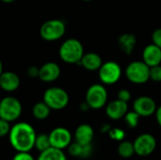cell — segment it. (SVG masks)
<instances>
[{"mask_svg":"<svg viewBox=\"0 0 161 160\" xmlns=\"http://www.w3.org/2000/svg\"><path fill=\"white\" fill-rule=\"evenodd\" d=\"M37 133L34 127L25 122H20L11 126L8 141L17 152H30L35 145Z\"/></svg>","mask_w":161,"mask_h":160,"instance_id":"1","label":"cell"},{"mask_svg":"<svg viewBox=\"0 0 161 160\" xmlns=\"http://www.w3.org/2000/svg\"><path fill=\"white\" fill-rule=\"evenodd\" d=\"M58 55L61 60L65 63L78 64L84 55V48L77 39H67L61 43Z\"/></svg>","mask_w":161,"mask_h":160,"instance_id":"2","label":"cell"},{"mask_svg":"<svg viewBox=\"0 0 161 160\" xmlns=\"http://www.w3.org/2000/svg\"><path fill=\"white\" fill-rule=\"evenodd\" d=\"M42 101L51 109L60 110L69 104V94L59 87H50L44 91Z\"/></svg>","mask_w":161,"mask_h":160,"instance_id":"3","label":"cell"},{"mask_svg":"<svg viewBox=\"0 0 161 160\" xmlns=\"http://www.w3.org/2000/svg\"><path fill=\"white\" fill-rule=\"evenodd\" d=\"M66 31L65 23L59 19H51L44 22L40 28V35L46 41H55L61 39Z\"/></svg>","mask_w":161,"mask_h":160,"instance_id":"4","label":"cell"},{"mask_svg":"<svg viewBox=\"0 0 161 160\" xmlns=\"http://www.w3.org/2000/svg\"><path fill=\"white\" fill-rule=\"evenodd\" d=\"M21 102L13 96H6L0 100V118L9 123L18 120L22 114Z\"/></svg>","mask_w":161,"mask_h":160,"instance_id":"5","label":"cell"},{"mask_svg":"<svg viewBox=\"0 0 161 160\" xmlns=\"http://www.w3.org/2000/svg\"><path fill=\"white\" fill-rule=\"evenodd\" d=\"M125 75L135 84H143L150 79V67L142 61H133L125 69Z\"/></svg>","mask_w":161,"mask_h":160,"instance_id":"6","label":"cell"},{"mask_svg":"<svg viewBox=\"0 0 161 160\" xmlns=\"http://www.w3.org/2000/svg\"><path fill=\"white\" fill-rule=\"evenodd\" d=\"M108 101V91L101 84L92 85L86 92V103L90 108L99 109L103 108Z\"/></svg>","mask_w":161,"mask_h":160,"instance_id":"7","label":"cell"},{"mask_svg":"<svg viewBox=\"0 0 161 160\" xmlns=\"http://www.w3.org/2000/svg\"><path fill=\"white\" fill-rule=\"evenodd\" d=\"M98 71L100 80L104 84L108 85L116 83L122 75V69L120 65L115 61H108L103 63Z\"/></svg>","mask_w":161,"mask_h":160,"instance_id":"8","label":"cell"},{"mask_svg":"<svg viewBox=\"0 0 161 160\" xmlns=\"http://www.w3.org/2000/svg\"><path fill=\"white\" fill-rule=\"evenodd\" d=\"M135 154L140 157L150 156L157 148L156 138L148 133L140 135L133 142Z\"/></svg>","mask_w":161,"mask_h":160,"instance_id":"9","label":"cell"},{"mask_svg":"<svg viewBox=\"0 0 161 160\" xmlns=\"http://www.w3.org/2000/svg\"><path fill=\"white\" fill-rule=\"evenodd\" d=\"M51 147L64 150L72 143V134L65 127L54 128L49 134Z\"/></svg>","mask_w":161,"mask_h":160,"instance_id":"10","label":"cell"},{"mask_svg":"<svg viewBox=\"0 0 161 160\" xmlns=\"http://www.w3.org/2000/svg\"><path fill=\"white\" fill-rule=\"evenodd\" d=\"M133 108L141 117H149L156 113L157 105L153 98L149 96H141L134 101Z\"/></svg>","mask_w":161,"mask_h":160,"instance_id":"11","label":"cell"},{"mask_svg":"<svg viewBox=\"0 0 161 160\" xmlns=\"http://www.w3.org/2000/svg\"><path fill=\"white\" fill-rule=\"evenodd\" d=\"M60 67L58 63L53 61H48L40 67L39 78L42 82H54L60 76Z\"/></svg>","mask_w":161,"mask_h":160,"instance_id":"12","label":"cell"},{"mask_svg":"<svg viewBox=\"0 0 161 160\" xmlns=\"http://www.w3.org/2000/svg\"><path fill=\"white\" fill-rule=\"evenodd\" d=\"M20 77L14 72H3L0 75V88L7 92L15 91L20 87Z\"/></svg>","mask_w":161,"mask_h":160,"instance_id":"13","label":"cell"},{"mask_svg":"<svg viewBox=\"0 0 161 160\" xmlns=\"http://www.w3.org/2000/svg\"><path fill=\"white\" fill-rule=\"evenodd\" d=\"M128 110V106L126 102L121 101L119 99L111 101L108 104L106 108V113L111 120H120L125 116Z\"/></svg>","mask_w":161,"mask_h":160,"instance_id":"14","label":"cell"},{"mask_svg":"<svg viewBox=\"0 0 161 160\" xmlns=\"http://www.w3.org/2000/svg\"><path fill=\"white\" fill-rule=\"evenodd\" d=\"M142 60L149 66H157L161 63V49L156 44L147 45L142 52Z\"/></svg>","mask_w":161,"mask_h":160,"instance_id":"15","label":"cell"},{"mask_svg":"<svg viewBox=\"0 0 161 160\" xmlns=\"http://www.w3.org/2000/svg\"><path fill=\"white\" fill-rule=\"evenodd\" d=\"M93 136H94V132L92 127L87 124H83L77 126L75 132V140L77 143L81 145L92 144Z\"/></svg>","mask_w":161,"mask_h":160,"instance_id":"16","label":"cell"},{"mask_svg":"<svg viewBox=\"0 0 161 160\" xmlns=\"http://www.w3.org/2000/svg\"><path fill=\"white\" fill-rule=\"evenodd\" d=\"M79 64H81L88 71H97L102 66L103 61L102 58L97 53L90 52L83 55Z\"/></svg>","mask_w":161,"mask_h":160,"instance_id":"17","label":"cell"},{"mask_svg":"<svg viewBox=\"0 0 161 160\" xmlns=\"http://www.w3.org/2000/svg\"><path fill=\"white\" fill-rule=\"evenodd\" d=\"M68 153L74 157L79 158H86L89 157L92 153V144L88 145H81L79 143L73 142L68 146Z\"/></svg>","mask_w":161,"mask_h":160,"instance_id":"18","label":"cell"},{"mask_svg":"<svg viewBox=\"0 0 161 160\" xmlns=\"http://www.w3.org/2000/svg\"><path fill=\"white\" fill-rule=\"evenodd\" d=\"M118 43L122 51L126 55H130L137 43V39L133 34H123L118 39Z\"/></svg>","mask_w":161,"mask_h":160,"instance_id":"19","label":"cell"},{"mask_svg":"<svg viewBox=\"0 0 161 160\" xmlns=\"http://www.w3.org/2000/svg\"><path fill=\"white\" fill-rule=\"evenodd\" d=\"M37 160H67L63 150L50 147L49 149L41 152Z\"/></svg>","mask_w":161,"mask_h":160,"instance_id":"20","label":"cell"},{"mask_svg":"<svg viewBox=\"0 0 161 160\" xmlns=\"http://www.w3.org/2000/svg\"><path fill=\"white\" fill-rule=\"evenodd\" d=\"M50 112H51V108L43 101L36 103L32 108L33 117L40 121L47 119L48 116L50 115Z\"/></svg>","mask_w":161,"mask_h":160,"instance_id":"21","label":"cell"},{"mask_svg":"<svg viewBox=\"0 0 161 160\" xmlns=\"http://www.w3.org/2000/svg\"><path fill=\"white\" fill-rule=\"evenodd\" d=\"M118 153L121 157H124V158L132 157L135 154L133 143L130 141H121V143L118 146Z\"/></svg>","mask_w":161,"mask_h":160,"instance_id":"22","label":"cell"},{"mask_svg":"<svg viewBox=\"0 0 161 160\" xmlns=\"http://www.w3.org/2000/svg\"><path fill=\"white\" fill-rule=\"evenodd\" d=\"M50 147H51V143H50L49 135H47V134L37 135L34 148H36L41 153V152H43V151L49 149Z\"/></svg>","mask_w":161,"mask_h":160,"instance_id":"23","label":"cell"},{"mask_svg":"<svg viewBox=\"0 0 161 160\" xmlns=\"http://www.w3.org/2000/svg\"><path fill=\"white\" fill-rule=\"evenodd\" d=\"M140 115L136 112V111H130L125 114V116L124 117L125 120L126 124L130 127V128H135L137 127V125L139 124V121H140Z\"/></svg>","mask_w":161,"mask_h":160,"instance_id":"24","label":"cell"},{"mask_svg":"<svg viewBox=\"0 0 161 160\" xmlns=\"http://www.w3.org/2000/svg\"><path fill=\"white\" fill-rule=\"evenodd\" d=\"M110 139L114 141H123L125 138V132L120 128H111L108 132Z\"/></svg>","mask_w":161,"mask_h":160,"instance_id":"25","label":"cell"},{"mask_svg":"<svg viewBox=\"0 0 161 160\" xmlns=\"http://www.w3.org/2000/svg\"><path fill=\"white\" fill-rule=\"evenodd\" d=\"M150 79L155 82H161V66L157 65L150 67Z\"/></svg>","mask_w":161,"mask_h":160,"instance_id":"26","label":"cell"},{"mask_svg":"<svg viewBox=\"0 0 161 160\" xmlns=\"http://www.w3.org/2000/svg\"><path fill=\"white\" fill-rule=\"evenodd\" d=\"M10 128L11 126L9 125V122L0 118V138L8 136Z\"/></svg>","mask_w":161,"mask_h":160,"instance_id":"27","label":"cell"},{"mask_svg":"<svg viewBox=\"0 0 161 160\" xmlns=\"http://www.w3.org/2000/svg\"><path fill=\"white\" fill-rule=\"evenodd\" d=\"M118 99L121 100V101H124V102H129L130 99H131V93L128 90H125V89H123V90H120L119 92H118Z\"/></svg>","mask_w":161,"mask_h":160,"instance_id":"28","label":"cell"},{"mask_svg":"<svg viewBox=\"0 0 161 160\" xmlns=\"http://www.w3.org/2000/svg\"><path fill=\"white\" fill-rule=\"evenodd\" d=\"M12 160H35V158L29 154V152H17Z\"/></svg>","mask_w":161,"mask_h":160,"instance_id":"29","label":"cell"},{"mask_svg":"<svg viewBox=\"0 0 161 160\" xmlns=\"http://www.w3.org/2000/svg\"><path fill=\"white\" fill-rule=\"evenodd\" d=\"M152 41L154 44H156L161 49V28H158L153 32Z\"/></svg>","mask_w":161,"mask_h":160,"instance_id":"30","label":"cell"},{"mask_svg":"<svg viewBox=\"0 0 161 160\" xmlns=\"http://www.w3.org/2000/svg\"><path fill=\"white\" fill-rule=\"evenodd\" d=\"M39 71H40L39 67H37V66H30L26 70L27 76H29L30 78H37V77H39Z\"/></svg>","mask_w":161,"mask_h":160,"instance_id":"31","label":"cell"},{"mask_svg":"<svg viewBox=\"0 0 161 160\" xmlns=\"http://www.w3.org/2000/svg\"><path fill=\"white\" fill-rule=\"evenodd\" d=\"M156 118H157V122L158 125L161 127V106L158 107L156 110Z\"/></svg>","mask_w":161,"mask_h":160,"instance_id":"32","label":"cell"},{"mask_svg":"<svg viewBox=\"0 0 161 160\" xmlns=\"http://www.w3.org/2000/svg\"><path fill=\"white\" fill-rule=\"evenodd\" d=\"M111 129V126L109 125V124H104V125H102V127H101V132L102 133H108L109 132V130Z\"/></svg>","mask_w":161,"mask_h":160,"instance_id":"33","label":"cell"},{"mask_svg":"<svg viewBox=\"0 0 161 160\" xmlns=\"http://www.w3.org/2000/svg\"><path fill=\"white\" fill-rule=\"evenodd\" d=\"M16 0H1V2H3V3H7V4H10V3H13V2H15Z\"/></svg>","mask_w":161,"mask_h":160,"instance_id":"34","label":"cell"},{"mask_svg":"<svg viewBox=\"0 0 161 160\" xmlns=\"http://www.w3.org/2000/svg\"><path fill=\"white\" fill-rule=\"evenodd\" d=\"M2 73H3V63H2V61L0 59V75H1Z\"/></svg>","mask_w":161,"mask_h":160,"instance_id":"35","label":"cell"},{"mask_svg":"<svg viewBox=\"0 0 161 160\" xmlns=\"http://www.w3.org/2000/svg\"><path fill=\"white\" fill-rule=\"evenodd\" d=\"M83 1H86V2H89V1H92V0H83Z\"/></svg>","mask_w":161,"mask_h":160,"instance_id":"36","label":"cell"},{"mask_svg":"<svg viewBox=\"0 0 161 160\" xmlns=\"http://www.w3.org/2000/svg\"><path fill=\"white\" fill-rule=\"evenodd\" d=\"M0 2H1V0H0Z\"/></svg>","mask_w":161,"mask_h":160,"instance_id":"37","label":"cell"}]
</instances>
